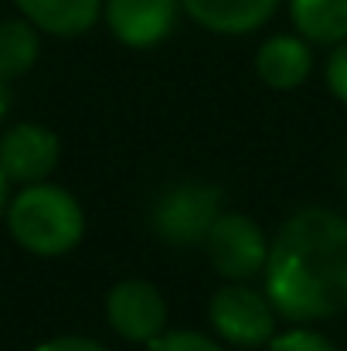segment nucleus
<instances>
[{"instance_id":"nucleus-2","label":"nucleus","mask_w":347,"mask_h":351,"mask_svg":"<svg viewBox=\"0 0 347 351\" xmlns=\"http://www.w3.org/2000/svg\"><path fill=\"white\" fill-rule=\"evenodd\" d=\"M7 232L34 256H65L86 235V212L79 198L58 184H24L7 202Z\"/></svg>"},{"instance_id":"nucleus-5","label":"nucleus","mask_w":347,"mask_h":351,"mask_svg":"<svg viewBox=\"0 0 347 351\" xmlns=\"http://www.w3.org/2000/svg\"><path fill=\"white\" fill-rule=\"evenodd\" d=\"M201 249L208 252L211 266L231 283L259 276L269 259L266 232L259 229L255 219H248L242 212H222Z\"/></svg>"},{"instance_id":"nucleus-10","label":"nucleus","mask_w":347,"mask_h":351,"mask_svg":"<svg viewBox=\"0 0 347 351\" xmlns=\"http://www.w3.org/2000/svg\"><path fill=\"white\" fill-rule=\"evenodd\" d=\"M276 7L279 0H181V10L215 34H252L276 14Z\"/></svg>"},{"instance_id":"nucleus-20","label":"nucleus","mask_w":347,"mask_h":351,"mask_svg":"<svg viewBox=\"0 0 347 351\" xmlns=\"http://www.w3.org/2000/svg\"><path fill=\"white\" fill-rule=\"evenodd\" d=\"M344 188H347V171H344Z\"/></svg>"},{"instance_id":"nucleus-3","label":"nucleus","mask_w":347,"mask_h":351,"mask_svg":"<svg viewBox=\"0 0 347 351\" xmlns=\"http://www.w3.org/2000/svg\"><path fill=\"white\" fill-rule=\"evenodd\" d=\"M225 195L205 181H177L164 188L150 208V229L170 249H198L218 222Z\"/></svg>"},{"instance_id":"nucleus-9","label":"nucleus","mask_w":347,"mask_h":351,"mask_svg":"<svg viewBox=\"0 0 347 351\" xmlns=\"http://www.w3.org/2000/svg\"><path fill=\"white\" fill-rule=\"evenodd\" d=\"M255 75L279 93L300 89L313 75V48L303 34H272L255 51Z\"/></svg>"},{"instance_id":"nucleus-16","label":"nucleus","mask_w":347,"mask_h":351,"mask_svg":"<svg viewBox=\"0 0 347 351\" xmlns=\"http://www.w3.org/2000/svg\"><path fill=\"white\" fill-rule=\"evenodd\" d=\"M324 72H327V89L347 106V41L334 45V51H331Z\"/></svg>"},{"instance_id":"nucleus-14","label":"nucleus","mask_w":347,"mask_h":351,"mask_svg":"<svg viewBox=\"0 0 347 351\" xmlns=\"http://www.w3.org/2000/svg\"><path fill=\"white\" fill-rule=\"evenodd\" d=\"M269 351H341V348L327 335H320V331H313L307 324H296V328L276 335L269 341Z\"/></svg>"},{"instance_id":"nucleus-6","label":"nucleus","mask_w":347,"mask_h":351,"mask_svg":"<svg viewBox=\"0 0 347 351\" xmlns=\"http://www.w3.org/2000/svg\"><path fill=\"white\" fill-rule=\"evenodd\" d=\"M106 321L119 338L146 345L167 331V300L150 280H119L106 293Z\"/></svg>"},{"instance_id":"nucleus-7","label":"nucleus","mask_w":347,"mask_h":351,"mask_svg":"<svg viewBox=\"0 0 347 351\" xmlns=\"http://www.w3.org/2000/svg\"><path fill=\"white\" fill-rule=\"evenodd\" d=\"M103 17L119 45L146 51L174 34L181 0H103Z\"/></svg>"},{"instance_id":"nucleus-15","label":"nucleus","mask_w":347,"mask_h":351,"mask_svg":"<svg viewBox=\"0 0 347 351\" xmlns=\"http://www.w3.org/2000/svg\"><path fill=\"white\" fill-rule=\"evenodd\" d=\"M146 351H225L222 341L201 335V331H164L153 341H146Z\"/></svg>"},{"instance_id":"nucleus-13","label":"nucleus","mask_w":347,"mask_h":351,"mask_svg":"<svg viewBox=\"0 0 347 351\" xmlns=\"http://www.w3.org/2000/svg\"><path fill=\"white\" fill-rule=\"evenodd\" d=\"M41 31L27 17H7L0 21V79L14 82L27 75L41 55Z\"/></svg>"},{"instance_id":"nucleus-18","label":"nucleus","mask_w":347,"mask_h":351,"mask_svg":"<svg viewBox=\"0 0 347 351\" xmlns=\"http://www.w3.org/2000/svg\"><path fill=\"white\" fill-rule=\"evenodd\" d=\"M7 202H10V181H7V174L0 171V219H3V212H7Z\"/></svg>"},{"instance_id":"nucleus-19","label":"nucleus","mask_w":347,"mask_h":351,"mask_svg":"<svg viewBox=\"0 0 347 351\" xmlns=\"http://www.w3.org/2000/svg\"><path fill=\"white\" fill-rule=\"evenodd\" d=\"M7 110H10V82L0 79V123H3V117H7Z\"/></svg>"},{"instance_id":"nucleus-11","label":"nucleus","mask_w":347,"mask_h":351,"mask_svg":"<svg viewBox=\"0 0 347 351\" xmlns=\"http://www.w3.org/2000/svg\"><path fill=\"white\" fill-rule=\"evenodd\" d=\"M21 17L55 38H79L103 17V0H14Z\"/></svg>"},{"instance_id":"nucleus-17","label":"nucleus","mask_w":347,"mask_h":351,"mask_svg":"<svg viewBox=\"0 0 347 351\" xmlns=\"http://www.w3.org/2000/svg\"><path fill=\"white\" fill-rule=\"evenodd\" d=\"M34 351H110V348L103 341H96V338H86V335H58V338L41 341Z\"/></svg>"},{"instance_id":"nucleus-4","label":"nucleus","mask_w":347,"mask_h":351,"mask_svg":"<svg viewBox=\"0 0 347 351\" xmlns=\"http://www.w3.org/2000/svg\"><path fill=\"white\" fill-rule=\"evenodd\" d=\"M208 317L215 335L231 345V348H262L276 338V307L269 304L266 290H252L245 283H229L222 287L211 304H208Z\"/></svg>"},{"instance_id":"nucleus-8","label":"nucleus","mask_w":347,"mask_h":351,"mask_svg":"<svg viewBox=\"0 0 347 351\" xmlns=\"http://www.w3.org/2000/svg\"><path fill=\"white\" fill-rule=\"evenodd\" d=\"M62 140L44 123H17L0 136V171L10 184H38L58 167Z\"/></svg>"},{"instance_id":"nucleus-1","label":"nucleus","mask_w":347,"mask_h":351,"mask_svg":"<svg viewBox=\"0 0 347 351\" xmlns=\"http://www.w3.org/2000/svg\"><path fill=\"white\" fill-rule=\"evenodd\" d=\"M266 297L293 324L347 311V219L334 208H303L269 242Z\"/></svg>"},{"instance_id":"nucleus-12","label":"nucleus","mask_w":347,"mask_h":351,"mask_svg":"<svg viewBox=\"0 0 347 351\" xmlns=\"http://www.w3.org/2000/svg\"><path fill=\"white\" fill-rule=\"evenodd\" d=\"M296 34L310 45H341L347 41V0H286Z\"/></svg>"}]
</instances>
